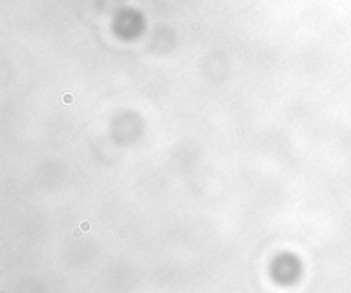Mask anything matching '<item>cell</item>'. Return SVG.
<instances>
[{"label":"cell","instance_id":"obj_2","mask_svg":"<svg viewBox=\"0 0 351 293\" xmlns=\"http://www.w3.org/2000/svg\"><path fill=\"white\" fill-rule=\"evenodd\" d=\"M89 229H91V225H89L88 222H84V223H82V230H89Z\"/></svg>","mask_w":351,"mask_h":293},{"label":"cell","instance_id":"obj_1","mask_svg":"<svg viewBox=\"0 0 351 293\" xmlns=\"http://www.w3.org/2000/svg\"><path fill=\"white\" fill-rule=\"evenodd\" d=\"M63 103L65 104H72L73 103V96L70 93H67V95H65L63 96Z\"/></svg>","mask_w":351,"mask_h":293}]
</instances>
